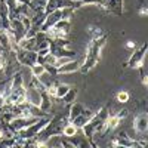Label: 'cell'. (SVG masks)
<instances>
[{"label": "cell", "mask_w": 148, "mask_h": 148, "mask_svg": "<svg viewBox=\"0 0 148 148\" xmlns=\"http://www.w3.org/2000/svg\"><path fill=\"white\" fill-rule=\"evenodd\" d=\"M133 130L136 138H145V135L148 132V116H147V111L142 110L139 113H136L133 119Z\"/></svg>", "instance_id": "cell-5"}, {"label": "cell", "mask_w": 148, "mask_h": 148, "mask_svg": "<svg viewBox=\"0 0 148 148\" xmlns=\"http://www.w3.org/2000/svg\"><path fill=\"white\" fill-rule=\"evenodd\" d=\"M135 46H136V45H135L133 42H127L126 43V47H129V49H135Z\"/></svg>", "instance_id": "cell-16"}, {"label": "cell", "mask_w": 148, "mask_h": 148, "mask_svg": "<svg viewBox=\"0 0 148 148\" xmlns=\"http://www.w3.org/2000/svg\"><path fill=\"white\" fill-rule=\"evenodd\" d=\"M108 114H110V104H107V105H104L102 108H99L98 111H95L93 116L88 120V123H86V125L80 129L82 133L89 139L90 147H96V144L93 142V138H95V135L101 130V127H102V125H104L105 119L108 117Z\"/></svg>", "instance_id": "cell-2"}, {"label": "cell", "mask_w": 148, "mask_h": 148, "mask_svg": "<svg viewBox=\"0 0 148 148\" xmlns=\"http://www.w3.org/2000/svg\"><path fill=\"white\" fill-rule=\"evenodd\" d=\"M62 8H73L74 10L82 8L77 0H47L45 6V14H49L55 9H62Z\"/></svg>", "instance_id": "cell-8"}, {"label": "cell", "mask_w": 148, "mask_h": 148, "mask_svg": "<svg viewBox=\"0 0 148 148\" xmlns=\"http://www.w3.org/2000/svg\"><path fill=\"white\" fill-rule=\"evenodd\" d=\"M93 113H95V111H92V110H90V108H88V107H84V108H83V111H82V113H80L76 119H74L71 123H73V125L76 126L77 129H82V127L86 125V123H88V120L93 116Z\"/></svg>", "instance_id": "cell-11"}, {"label": "cell", "mask_w": 148, "mask_h": 148, "mask_svg": "<svg viewBox=\"0 0 148 148\" xmlns=\"http://www.w3.org/2000/svg\"><path fill=\"white\" fill-rule=\"evenodd\" d=\"M61 101H62L64 105H70L74 101H77V89L76 88H70L68 92L62 96V99H61Z\"/></svg>", "instance_id": "cell-12"}, {"label": "cell", "mask_w": 148, "mask_h": 148, "mask_svg": "<svg viewBox=\"0 0 148 148\" xmlns=\"http://www.w3.org/2000/svg\"><path fill=\"white\" fill-rule=\"evenodd\" d=\"M116 101L120 102V104H126V102H129V101H130V93L126 92V90H120V92H117V95H116Z\"/></svg>", "instance_id": "cell-13"}, {"label": "cell", "mask_w": 148, "mask_h": 148, "mask_svg": "<svg viewBox=\"0 0 148 148\" xmlns=\"http://www.w3.org/2000/svg\"><path fill=\"white\" fill-rule=\"evenodd\" d=\"M139 15H148V6H147V0H141V5L138 9Z\"/></svg>", "instance_id": "cell-15"}, {"label": "cell", "mask_w": 148, "mask_h": 148, "mask_svg": "<svg viewBox=\"0 0 148 148\" xmlns=\"http://www.w3.org/2000/svg\"><path fill=\"white\" fill-rule=\"evenodd\" d=\"M108 145L113 147H125V148H132V147H139L138 145V139H135L132 136H127V133L125 130L119 132L114 138H111V141L108 142Z\"/></svg>", "instance_id": "cell-7"}, {"label": "cell", "mask_w": 148, "mask_h": 148, "mask_svg": "<svg viewBox=\"0 0 148 148\" xmlns=\"http://www.w3.org/2000/svg\"><path fill=\"white\" fill-rule=\"evenodd\" d=\"M37 52L34 51H27V49H22V47H18L15 51V58L19 62L21 67H27L30 68L31 65L37 64Z\"/></svg>", "instance_id": "cell-6"}, {"label": "cell", "mask_w": 148, "mask_h": 148, "mask_svg": "<svg viewBox=\"0 0 148 148\" xmlns=\"http://www.w3.org/2000/svg\"><path fill=\"white\" fill-rule=\"evenodd\" d=\"M127 116H129V110H126V108L119 110L117 113H111V111H110V114H108V117L105 119L101 130L98 132L95 136L102 138V136H105V135H108V133H113V132L119 127V125L121 123V120H125Z\"/></svg>", "instance_id": "cell-3"}, {"label": "cell", "mask_w": 148, "mask_h": 148, "mask_svg": "<svg viewBox=\"0 0 148 148\" xmlns=\"http://www.w3.org/2000/svg\"><path fill=\"white\" fill-rule=\"evenodd\" d=\"M82 62H83V56H82V58L76 56V58L70 59L68 62H65L64 65H61V67H58V68H56L58 76H61V74H73V73L80 71Z\"/></svg>", "instance_id": "cell-9"}, {"label": "cell", "mask_w": 148, "mask_h": 148, "mask_svg": "<svg viewBox=\"0 0 148 148\" xmlns=\"http://www.w3.org/2000/svg\"><path fill=\"white\" fill-rule=\"evenodd\" d=\"M88 34L90 37V42L88 43L86 53L83 55V62L80 67V71L83 74H88L90 70H93L98 65V62L102 58V47L105 46L108 39V33L98 25H89Z\"/></svg>", "instance_id": "cell-1"}, {"label": "cell", "mask_w": 148, "mask_h": 148, "mask_svg": "<svg viewBox=\"0 0 148 148\" xmlns=\"http://www.w3.org/2000/svg\"><path fill=\"white\" fill-rule=\"evenodd\" d=\"M102 9L111 15L121 16L125 12V6H123V0H105V3L102 5Z\"/></svg>", "instance_id": "cell-10"}, {"label": "cell", "mask_w": 148, "mask_h": 148, "mask_svg": "<svg viewBox=\"0 0 148 148\" xmlns=\"http://www.w3.org/2000/svg\"><path fill=\"white\" fill-rule=\"evenodd\" d=\"M138 71H139V79H141V82H142V84L145 86H148V80H147V73H145V67L144 65H141V67H138Z\"/></svg>", "instance_id": "cell-14"}, {"label": "cell", "mask_w": 148, "mask_h": 148, "mask_svg": "<svg viewBox=\"0 0 148 148\" xmlns=\"http://www.w3.org/2000/svg\"><path fill=\"white\" fill-rule=\"evenodd\" d=\"M147 49H148V45L147 42H144L142 45L139 46H135V49L132 51L127 62L125 64L127 68H138L141 65H144V61H145V55H147Z\"/></svg>", "instance_id": "cell-4"}]
</instances>
